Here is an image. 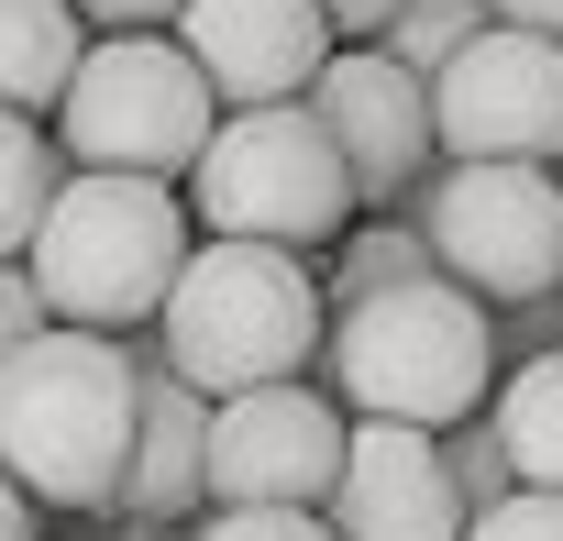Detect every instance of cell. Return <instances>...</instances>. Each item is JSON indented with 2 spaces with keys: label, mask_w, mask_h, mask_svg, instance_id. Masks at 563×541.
I'll use <instances>...</instances> for the list:
<instances>
[{
  "label": "cell",
  "mask_w": 563,
  "mask_h": 541,
  "mask_svg": "<svg viewBox=\"0 0 563 541\" xmlns=\"http://www.w3.org/2000/svg\"><path fill=\"white\" fill-rule=\"evenodd\" d=\"M486 431L508 442V475H519L530 497H563V343H541L530 365L497 376Z\"/></svg>",
  "instance_id": "obj_15"
},
{
  "label": "cell",
  "mask_w": 563,
  "mask_h": 541,
  "mask_svg": "<svg viewBox=\"0 0 563 541\" xmlns=\"http://www.w3.org/2000/svg\"><path fill=\"white\" fill-rule=\"evenodd\" d=\"M199 453H210V398H188L155 343L133 332V464H122V519L144 530H199L210 497H199Z\"/></svg>",
  "instance_id": "obj_13"
},
{
  "label": "cell",
  "mask_w": 563,
  "mask_h": 541,
  "mask_svg": "<svg viewBox=\"0 0 563 541\" xmlns=\"http://www.w3.org/2000/svg\"><path fill=\"white\" fill-rule=\"evenodd\" d=\"M177 265H188V210L155 177H67L56 210L34 221V243H23V277H34L45 321L100 332V343L155 332Z\"/></svg>",
  "instance_id": "obj_3"
},
{
  "label": "cell",
  "mask_w": 563,
  "mask_h": 541,
  "mask_svg": "<svg viewBox=\"0 0 563 541\" xmlns=\"http://www.w3.org/2000/svg\"><path fill=\"white\" fill-rule=\"evenodd\" d=\"M486 23H508V34H541V45H563V0H486Z\"/></svg>",
  "instance_id": "obj_25"
},
{
  "label": "cell",
  "mask_w": 563,
  "mask_h": 541,
  "mask_svg": "<svg viewBox=\"0 0 563 541\" xmlns=\"http://www.w3.org/2000/svg\"><path fill=\"white\" fill-rule=\"evenodd\" d=\"M56 188H67V155H56V133L0 111V265H23V243H34V221L56 210Z\"/></svg>",
  "instance_id": "obj_16"
},
{
  "label": "cell",
  "mask_w": 563,
  "mask_h": 541,
  "mask_svg": "<svg viewBox=\"0 0 563 541\" xmlns=\"http://www.w3.org/2000/svg\"><path fill=\"white\" fill-rule=\"evenodd\" d=\"M343 409L321 387H254L210 409V453H199V497L210 508H321L343 475Z\"/></svg>",
  "instance_id": "obj_9"
},
{
  "label": "cell",
  "mask_w": 563,
  "mask_h": 541,
  "mask_svg": "<svg viewBox=\"0 0 563 541\" xmlns=\"http://www.w3.org/2000/svg\"><path fill=\"white\" fill-rule=\"evenodd\" d=\"M122 464H133V343L34 332L23 354H0V475L34 508L122 519Z\"/></svg>",
  "instance_id": "obj_2"
},
{
  "label": "cell",
  "mask_w": 563,
  "mask_h": 541,
  "mask_svg": "<svg viewBox=\"0 0 563 541\" xmlns=\"http://www.w3.org/2000/svg\"><path fill=\"white\" fill-rule=\"evenodd\" d=\"M34 530H45V508H34L12 475H0V541H34Z\"/></svg>",
  "instance_id": "obj_26"
},
{
  "label": "cell",
  "mask_w": 563,
  "mask_h": 541,
  "mask_svg": "<svg viewBox=\"0 0 563 541\" xmlns=\"http://www.w3.org/2000/svg\"><path fill=\"white\" fill-rule=\"evenodd\" d=\"M321 277L299 254H265V243H188L177 288L155 310V365L188 398H254V387H299V365H321Z\"/></svg>",
  "instance_id": "obj_1"
},
{
  "label": "cell",
  "mask_w": 563,
  "mask_h": 541,
  "mask_svg": "<svg viewBox=\"0 0 563 541\" xmlns=\"http://www.w3.org/2000/svg\"><path fill=\"white\" fill-rule=\"evenodd\" d=\"M188 541H332L321 508H210Z\"/></svg>",
  "instance_id": "obj_20"
},
{
  "label": "cell",
  "mask_w": 563,
  "mask_h": 541,
  "mask_svg": "<svg viewBox=\"0 0 563 541\" xmlns=\"http://www.w3.org/2000/svg\"><path fill=\"white\" fill-rule=\"evenodd\" d=\"M78 12V34H166L188 0H67Z\"/></svg>",
  "instance_id": "obj_22"
},
{
  "label": "cell",
  "mask_w": 563,
  "mask_h": 541,
  "mask_svg": "<svg viewBox=\"0 0 563 541\" xmlns=\"http://www.w3.org/2000/svg\"><path fill=\"white\" fill-rule=\"evenodd\" d=\"M100 541H188V530H144V519H111Z\"/></svg>",
  "instance_id": "obj_27"
},
{
  "label": "cell",
  "mask_w": 563,
  "mask_h": 541,
  "mask_svg": "<svg viewBox=\"0 0 563 541\" xmlns=\"http://www.w3.org/2000/svg\"><path fill=\"white\" fill-rule=\"evenodd\" d=\"M299 111L332 133V155H343V177H354V210H409L420 177L442 166V144H431V89H420L409 67H387L376 45H343V56L310 78Z\"/></svg>",
  "instance_id": "obj_10"
},
{
  "label": "cell",
  "mask_w": 563,
  "mask_h": 541,
  "mask_svg": "<svg viewBox=\"0 0 563 541\" xmlns=\"http://www.w3.org/2000/svg\"><path fill=\"white\" fill-rule=\"evenodd\" d=\"M166 45L199 67L210 111H288L343 56L310 0H188V12L166 23Z\"/></svg>",
  "instance_id": "obj_11"
},
{
  "label": "cell",
  "mask_w": 563,
  "mask_h": 541,
  "mask_svg": "<svg viewBox=\"0 0 563 541\" xmlns=\"http://www.w3.org/2000/svg\"><path fill=\"white\" fill-rule=\"evenodd\" d=\"M475 34H486V0H398V23L376 34V56H387V67H409V78L431 89Z\"/></svg>",
  "instance_id": "obj_18"
},
{
  "label": "cell",
  "mask_w": 563,
  "mask_h": 541,
  "mask_svg": "<svg viewBox=\"0 0 563 541\" xmlns=\"http://www.w3.org/2000/svg\"><path fill=\"white\" fill-rule=\"evenodd\" d=\"M321 530H332V541H464V508H453V486H442L431 431L354 420V431H343V475H332V497H321Z\"/></svg>",
  "instance_id": "obj_12"
},
{
  "label": "cell",
  "mask_w": 563,
  "mask_h": 541,
  "mask_svg": "<svg viewBox=\"0 0 563 541\" xmlns=\"http://www.w3.org/2000/svg\"><path fill=\"white\" fill-rule=\"evenodd\" d=\"M210 89L166 34H89L67 100H56V155L67 177H155L177 188L210 144Z\"/></svg>",
  "instance_id": "obj_6"
},
{
  "label": "cell",
  "mask_w": 563,
  "mask_h": 541,
  "mask_svg": "<svg viewBox=\"0 0 563 541\" xmlns=\"http://www.w3.org/2000/svg\"><path fill=\"white\" fill-rule=\"evenodd\" d=\"M431 453H442V486H453V508H464V519H486V508H508V497H519L508 442L486 431V409H475V420H453V431H431Z\"/></svg>",
  "instance_id": "obj_19"
},
{
  "label": "cell",
  "mask_w": 563,
  "mask_h": 541,
  "mask_svg": "<svg viewBox=\"0 0 563 541\" xmlns=\"http://www.w3.org/2000/svg\"><path fill=\"white\" fill-rule=\"evenodd\" d=\"M420 277H431V243H420L409 221H365V232H343V243H332L321 310H365V299H387V288H420Z\"/></svg>",
  "instance_id": "obj_17"
},
{
  "label": "cell",
  "mask_w": 563,
  "mask_h": 541,
  "mask_svg": "<svg viewBox=\"0 0 563 541\" xmlns=\"http://www.w3.org/2000/svg\"><path fill=\"white\" fill-rule=\"evenodd\" d=\"M310 12L332 23V45H376V34L398 23V0H310Z\"/></svg>",
  "instance_id": "obj_24"
},
{
  "label": "cell",
  "mask_w": 563,
  "mask_h": 541,
  "mask_svg": "<svg viewBox=\"0 0 563 541\" xmlns=\"http://www.w3.org/2000/svg\"><path fill=\"white\" fill-rule=\"evenodd\" d=\"M409 232L431 243V277L464 288L486 321L563 299V188L541 166H431Z\"/></svg>",
  "instance_id": "obj_7"
},
{
  "label": "cell",
  "mask_w": 563,
  "mask_h": 541,
  "mask_svg": "<svg viewBox=\"0 0 563 541\" xmlns=\"http://www.w3.org/2000/svg\"><path fill=\"white\" fill-rule=\"evenodd\" d=\"M78 56H89V34L67 0H0V111L12 122H45L67 100Z\"/></svg>",
  "instance_id": "obj_14"
},
{
  "label": "cell",
  "mask_w": 563,
  "mask_h": 541,
  "mask_svg": "<svg viewBox=\"0 0 563 541\" xmlns=\"http://www.w3.org/2000/svg\"><path fill=\"white\" fill-rule=\"evenodd\" d=\"M210 243H265V254H299V243H343L354 232V177L332 155V133L288 100V111H221L188 199H177Z\"/></svg>",
  "instance_id": "obj_5"
},
{
  "label": "cell",
  "mask_w": 563,
  "mask_h": 541,
  "mask_svg": "<svg viewBox=\"0 0 563 541\" xmlns=\"http://www.w3.org/2000/svg\"><path fill=\"white\" fill-rule=\"evenodd\" d=\"M464 541H563V497H508V508H486V519H464Z\"/></svg>",
  "instance_id": "obj_21"
},
{
  "label": "cell",
  "mask_w": 563,
  "mask_h": 541,
  "mask_svg": "<svg viewBox=\"0 0 563 541\" xmlns=\"http://www.w3.org/2000/svg\"><path fill=\"white\" fill-rule=\"evenodd\" d=\"M321 376L354 420H387V431H453L497 398V332L464 288L420 277V288H387L365 310H332L321 321Z\"/></svg>",
  "instance_id": "obj_4"
},
{
  "label": "cell",
  "mask_w": 563,
  "mask_h": 541,
  "mask_svg": "<svg viewBox=\"0 0 563 541\" xmlns=\"http://www.w3.org/2000/svg\"><path fill=\"white\" fill-rule=\"evenodd\" d=\"M34 332H56L45 299H34V277H23V265H0V354H23Z\"/></svg>",
  "instance_id": "obj_23"
},
{
  "label": "cell",
  "mask_w": 563,
  "mask_h": 541,
  "mask_svg": "<svg viewBox=\"0 0 563 541\" xmlns=\"http://www.w3.org/2000/svg\"><path fill=\"white\" fill-rule=\"evenodd\" d=\"M431 144L453 166H541L563 155V45L486 23L442 78H431Z\"/></svg>",
  "instance_id": "obj_8"
}]
</instances>
